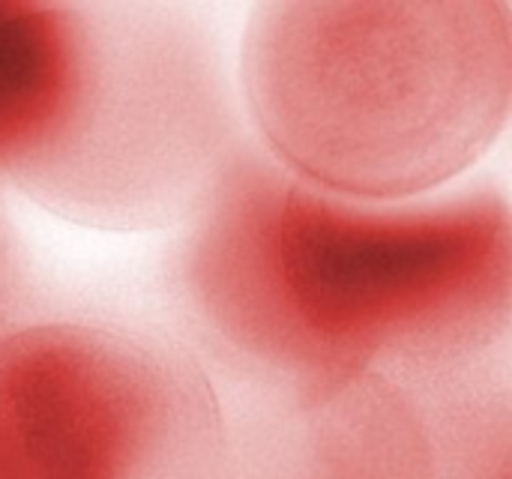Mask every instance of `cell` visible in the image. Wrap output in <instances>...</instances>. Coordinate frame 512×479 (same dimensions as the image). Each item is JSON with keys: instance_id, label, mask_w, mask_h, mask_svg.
Wrapping results in <instances>:
<instances>
[{"instance_id": "cell-1", "label": "cell", "mask_w": 512, "mask_h": 479, "mask_svg": "<svg viewBox=\"0 0 512 479\" xmlns=\"http://www.w3.org/2000/svg\"><path fill=\"white\" fill-rule=\"evenodd\" d=\"M177 288L228 372L492 381L512 324L510 204L492 186L351 201L243 144L189 216Z\"/></svg>"}, {"instance_id": "cell-2", "label": "cell", "mask_w": 512, "mask_h": 479, "mask_svg": "<svg viewBox=\"0 0 512 479\" xmlns=\"http://www.w3.org/2000/svg\"><path fill=\"white\" fill-rule=\"evenodd\" d=\"M234 75L255 147L291 177L369 204L432 198L507 129L512 3H264Z\"/></svg>"}, {"instance_id": "cell-3", "label": "cell", "mask_w": 512, "mask_h": 479, "mask_svg": "<svg viewBox=\"0 0 512 479\" xmlns=\"http://www.w3.org/2000/svg\"><path fill=\"white\" fill-rule=\"evenodd\" d=\"M228 48L171 3H105L99 87L45 210L141 231L192 216L243 147Z\"/></svg>"}, {"instance_id": "cell-4", "label": "cell", "mask_w": 512, "mask_h": 479, "mask_svg": "<svg viewBox=\"0 0 512 479\" xmlns=\"http://www.w3.org/2000/svg\"><path fill=\"white\" fill-rule=\"evenodd\" d=\"M225 381L162 479H483L507 459V399L492 381Z\"/></svg>"}, {"instance_id": "cell-5", "label": "cell", "mask_w": 512, "mask_h": 479, "mask_svg": "<svg viewBox=\"0 0 512 479\" xmlns=\"http://www.w3.org/2000/svg\"><path fill=\"white\" fill-rule=\"evenodd\" d=\"M210 378L177 351L90 321L0 330V479H162Z\"/></svg>"}, {"instance_id": "cell-6", "label": "cell", "mask_w": 512, "mask_h": 479, "mask_svg": "<svg viewBox=\"0 0 512 479\" xmlns=\"http://www.w3.org/2000/svg\"><path fill=\"white\" fill-rule=\"evenodd\" d=\"M105 3L0 0V177L39 207L84 132Z\"/></svg>"}, {"instance_id": "cell-7", "label": "cell", "mask_w": 512, "mask_h": 479, "mask_svg": "<svg viewBox=\"0 0 512 479\" xmlns=\"http://www.w3.org/2000/svg\"><path fill=\"white\" fill-rule=\"evenodd\" d=\"M24 297V267L15 252V240L9 237L6 219L0 213V330L21 321L18 306Z\"/></svg>"}]
</instances>
